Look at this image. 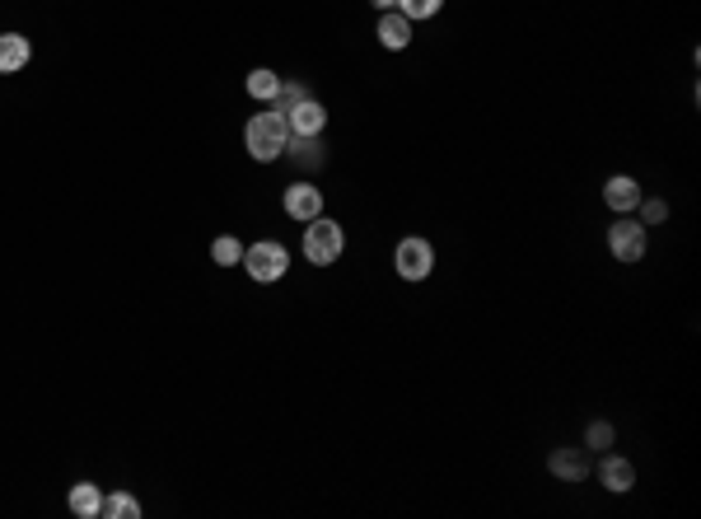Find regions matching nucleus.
Instances as JSON below:
<instances>
[{"label": "nucleus", "instance_id": "nucleus-1", "mask_svg": "<svg viewBox=\"0 0 701 519\" xmlns=\"http://www.w3.org/2000/svg\"><path fill=\"white\" fill-rule=\"evenodd\" d=\"M286 141H290V122H286V113L267 108V113H253V117H248L244 145H248V155L258 159V164H272V159L286 155Z\"/></svg>", "mask_w": 701, "mask_h": 519}, {"label": "nucleus", "instance_id": "nucleus-2", "mask_svg": "<svg viewBox=\"0 0 701 519\" xmlns=\"http://www.w3.org/2000/svg\"><path fill=\"white\" fill-rule=\"evenodd\" d=\"M346 253V230L328 216H314L304 225V258L314 267H332V262Z\"/></svg>", "mask_w": 701, "mask_h": 519}, {"label": "nucleus", "instance_id": "nucleus-3", "mask_svg": "<svg viewBox=\"0 0 701 519\" xmlns=\"http://www.w3.org/2000/svg\"><path fill=\"white\" fill-rule=\"evenodd\" d=\"M244 267H248V276H253V281L272 286V281H281V276L290 272V253H286V244L262 239V244L244 248Z\"/></svg>", "mask_w": 701, "mask_h": 519}, {"label": "nucleus", "instance_id": "nucleus-4", "mask_svg": "<svg viewBox=\"0 0 701 519\" xmlns=\"http://www.w3.org/2000/svg\"><path fill=\"white\" fill-rule=\"evenodd\" d=\"M393 267H398L402 281H426L430 267H435V248L426 239H402L398 253H393Z\"/></svg>", "mask_w": 701, "mask_h": 519}, {"label": "nucleus", "instance_id": "nucleus-5", "mask_svg": "<svg viewBox=\"0 0 701 519\" xmlns=\"http://www.w3.org/2000/svg\"><path fill=\"white\" fill-rule=\"evenodd\" d=\"M608 253L617 262H641L645 258V225L641 220H617L608 225Z\"/></svg>", "mask_w": 701, "mask_h": 519}, {"label": "nucleus", "instance_id": "nucleus-6", "mask_svg": "<svg viewBox=\"0 0 701 519\" xmlns=\"http://www.w3.org/2000/svg\"><path fill=\"white\" fill-rule=\"evenodd\" d=\"M286 216L300 220V225H309L314 216H323V192H318L314 183H290L286 188Z\"/></svg>", "mask_w": 701, "mask_h": 519}, {"label": "nucleus", "instance_id": "nucleus-7", "mask_svg": "<svg viewBox=\"0 0 701 519\" xmlns=\"http://www.w3.org/2000/svg\"><path fill=\"white\" fill-rule=\"evenodd\" d=\"M603 202H608V211H617V216H631L636 202H641V183H636L631 173H613V178L603 183Z\"/></svg>", "mask_w": 701, "mask_h": 519}, {"label": "nucleus", "instance_id": "nucleus-8", "mask_svg": "<svg viewBox=\"0 0 701 519\" xmlns=\"http://www.w3.org/2000/svg\"><path fill=\"white\" fill-rule=\"evenodd\" d=\"M286 122H290V136H323V127H328V108H323L318 99H300L286 113Z\"/></svg>", "mask_w": 701, "mask_h": 519}, {"label": "nucleus", "instance_id": "nucleus-9", "mask_svg": "<svg viewBox=\"0 0 701 519\" xmlns=\"http://www.w3.org/2000/svg\"><path fill=\"white\" fill-rule=\"evenodd\" d=\"M547 468H552V477H561V482H585L589 477V449H552L547 454Z\"/></svg>", "mask_w": 701, "mask_h": 519}, {"label": "nucleus", "instance_id": "nucleus-10", "mask_svg": "<svg viewBox=\"0 0 701 519\" xmlns=\"http://www.w3.org/2000/svg\"><path fill=\"white\" fill-rule=\"evenodd\" d=\"M599 482L613 496H622V491H631L636 487V468H631V459H622V454H603V463H599Z\"/></svg>", "mask_w": 701, "mask_h": 519}, {"label": "nucleus", "instance_id": "nucleus-11", "mask_svg": "<svg viewBox=\"0 0 701 519\" xmlns=\"http://www.w3.org/2000/svg\"><path fill=\"white\" fill-rule=\"evenodd\" d=\"M379 43H384L388 52H402V47L412 43V19L402 15V10H384V15H379Z\"/></svg>", "mask_w": 701, "mask_h": 519}, {"label": "nucleus", "instance_id": "nucleus-12", "mask_svg": "<svg viewBox=\"0 0 701 519\" xmlns=\"http://www.w3.org/2000/svg\"><path fill=\"white\" fill-rule=\"evenodd\" d=\"M29 57H33V47H29V38H24V33H0V75L24 71V66H29Z\"/></svg>", "mask_w": 701, "mask_h": 519}, {"label": "nucleus", "instance_id": "nucleus-13", "mask_svg": "<svg viewBox=\"0 0 701 519\" xmlns=\"http://www.w3.org/2000/svg\"><path fill=\"white\" fill-rule=\"evenodd\" d=\"M71 510L80 519H99V510H103V491L94 487V482H75L71 487Z\"/></svg>", "mask_w": 701, "mask_h": 519}, {"label": "nucleus", "instance_id": "nucleus-14", "mask_svg": "<svg viewBox=\"0 0 701 519\" xmlns=\"http://www.w3.org/2000/svg\"><path fill=\"white\" fill-rule=\"evenodd\" d=\"M103 519H141V501L131 496V491H113V496H103Z\"/></svg>", "mask_w": 701, "mask_h": 519}, {"label": "nucleus", "instance_id": "nucleus-15", "mask_svg": "<svg viewBox=\"0 0 701 519\" xmlns=\"http://www.w3.org/2000/svg\"><path fill=\"white\" fill-rule=\"evenodd\" d=\"M286 155L295 159V164H309V169H318V164H323V141H318V136H290L286 141Z\"/></svg>", "mask_w": 701, "mask_h": 519}, {"label": "nucleus", "instance_id": "nucleus-16", "mask_svg": "<svg viewBox=\"0 0 701 519\" xmlns=\"http://www.w3.org/2000/svg\"><path fill=\"white\" fill-rule=\"evenodd\" d=\"M276 89H281V75L267 71V66H258V71L248 75V94H253L258 103H272V99H276Z\"/></svg>", "mask_w": 701, "mask_h": 519}, {"label": "nucleus", "instance_id": "nucleus-17", "mask_svg": "<svg viewBox=\"0 0 701 519\" xmlns=\"http://www.w3.org/2000/svg\"><path fill=\"white\" fill-rule=\"evenodd\" d=\"M211 258L220 262V267H234V262H244V244H239L234 234H220L211 244Z\"/></svg>", "mask_w": 701, "mask_h": 519}, {"label": "nucleus", "instance_id": "nucleus-18", "mask_svg": "<svg viewBox=\"0 0 701 519\" xmlns=\"http://www.w3.org/2000/svg\"><path fill=\"white\" fill-rule=\"evenodd\" d=\"M440 5H444V0H398V10L412 19V24H416V19H435V15H440Z\"/></svg>", "mask_w": 701, "mask_h": 519}, {"label": "nucleus", "instance_id": "nucleus-19", "mask_svg": "<svg viewBox=\"0 0 701 519\" xmlns=\"http://www.w3.org/2000/svg\"><path fill=\"white\" fill-rule=\"evenodd\" d=\"M300 99H309V89H304V85H286V80H281V89H276L272 108H276V113H290V108H295Z\"/></svg>", "mask_w": 701, "mask_h": 519}, {"label": "nucleus", "instance_id": "nucleus-20", "mask_svg": "<svg viewBox=\"0 0 701 519\" xmlns=\"http://www.w3.org/2000/svg\"><path fill=\"white\" fill-rule=\"evenodd\" d=\"M636 211H641V216H636L641 225H664V216H669V202H659V197H650V202H645V197H641V202H636Z\"/></svg>", "mask_w": 701, "mask_h": 519}, {"label": "nucleus", "instance_id": "nucleus-21", "mask_svg": "<svg viewBox=\"0 0 701 519\" xmlns=\"http://www.w3.org/2000/svg\"><path fill=\"white\" fill-rule=\"evenodd\" d=\"M585 449H613V426H608V421H594L585 431Z\"/></svg>", "mask_w": 701, "mask_h": 519}, {"label": "nucleus", "instance_id": "nucleus-22", "mask_svg": "<svg viewBox=\"0 0 701 519\" xmlns=\"http://www.w3.org/2000/svg\"><path fill=\"white\" fill-rule=\"evenodd\" d=\"M393 5H398V0H374V10H393Z\"/></svg>", "mask_w": 701, "mask_h": 519}]
</instances>
